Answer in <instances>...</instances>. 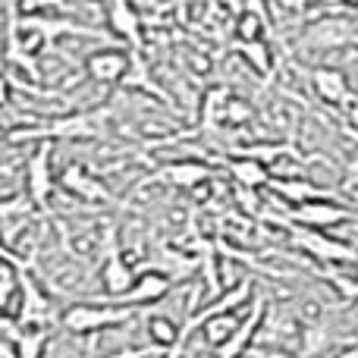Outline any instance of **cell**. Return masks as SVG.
<instances>
[{
	"instance_id": "obj_21",
	"label": "cell",
	"mask_w": 358,
	"mask_h": 358,
	"mask_svg": "<svg viewBox=\"0 0 358 358\" xmlns=\"http://www.w3.org/2000/svg\"><path fill=\"white\" fill-rule=\"evenodd\" d=\"M239 54L248 66L258 76H271L273 73V50L267 41H255V44H239Z\"/></svg>"
},
{
	"instance_id": "obj_17",
	"label": "cell",
	"mask_w": 358,
	"mask_h": 358,
	"mask_svg": "<svg viewBox=\"0 0 358 358\" xmlns=\"http://www.w3.org/2000/svg\"><path fill=\"white\" fill-rule=\"evenodd\" d=\"M210 176H214V170H210L208 164L176 161V164H167V167L157 170L155 179H161V182H167V185H176V189H198V185L208 182Z\"/></svg>"
},
{
	"instance_id": "obj_11",
	"label": "cell",
	"mask_w": 358,
	"mask_h": 358,
	"mask_svg": "<svg viewBox=\"0 0 358 358\" xmlns=\"http://www.w3.org/2000/svg\"><path fill=\"white\" fill-rule=\"evenodd\" d=\"M60 189L69 192L73 198L79 201H88V204H107L113 201V195L104 189L98 176H92L82 164H66V170L60 173Z\"/></svg>"
},
{
	"instance_id": "obj_5",
	"label": "cell",
	"mask_w": 358,
	"mask_h": 358,
	"mask_svg": "<svg viewBox=\"0 0 358 358\" xmlns=\"http://www.w3.org/2000/svg\"><path fill=\"white\" fill-rule=\"evenodd\" d=\"M104 22L110 29V35H117L132 54H142L145 50V19L142 10L126 0H113V3H104Z\"/></svg>"
},
{
	"instance_id": "obj_12",
	"label": "cell",
	"mask_w": 358,
	"mask_h": 358,
	"mask_svg": "<svg viewBox=\"0 0 358 358\" xmlns=\"http://www.w3.org/2000/svg\"><path fill=\"white\" fill-rule=\"evenodd\" d=\"M170 289H173V280H170L167 273L145 267V271L138 273V280H136V286H132V292L123 299V302H117V305H129V308L157 305V302H164V299L170 296Z\"/></svg>"
},
{
	"instance_id": "obj_20",
	"label": "cell",
	"mask_w": 358,
	"mask_h": 358,
	"mask_svg": "<svg viewBox=\"0 0 358 358\" xmlns=\"http://www.w3.org/2000/svg\"><path fill=\"white\" fill-rule=\"evenodd\" d=\"M16 355L19 358H44L50 343V330H38V327H22L16 334Z\"/></svg>"
},
{
	"instance_id": "obj_7",
	"label": "cell",
	"mask_w": 358,
	"mask_h": 358,
	"mask_svg": "<svg viewBox=\"0 0 358 358\" xmlns=\"http://www.w3.org/2000/svg\"><path fill=\"white\" fill-rule=\"evenodd\" d=\"M19 292H22V305H19V315L16 321L22 327H38V330H48L50 321H54V305H50L48 292L35 283L25 267H19Z\"/></svg>"
},
{
	"instance_id": "obj_6",
	"label": "cell",
	"mask_w": 358,
	"mask_h": 358,
	"mask_svg": "<svg viewBox=\"0 0 358 358\" xmlns=\"http://www.w3.org/2000/svg\"><path fill=\"white\" fill-rule=\"evenodd\" d=\"M54 155H50L48 145H38L35 151L25 161V192H29V201L38 210H48V201L54 195Z\"/></svg>"
},
{
	"instance_id": "obj_4",
	"label": "cell",
	"mask_w": 358,
	"mask_h": 358,
	"mask_svg": "<svg viewBox=\"0 0 358 358\" xmlns=\"http://www.w3.org/2000/svg\"><path fill=\"white\" fill-rule=\"evenodd\" d=\"M286 220H292L296 227L317 229L327 233L334 227H343L349 220H358V210H352L343 201H315V204H299V208H286Z\"/></svg>"
},
{
	"instance_id": "obj_24",
	"label": "cell",
	"mask_w": 358,
	"mask_h": 358,
	"mask_svg": "<svg viewBox=\"0 0 358 358\" xmlns=\"http://www.w3.org/2000/svg\"><path fill=\"white\" fill-rule=\"evenodd\" d=\"M346 185L358 189V157H352V161L346 164Z\"/></svg>"
},
{
	"instance_id": "obj_16",
	"label": "cell",
	"mask_w": 358,
	"mask_h": 358,
	"mask_svg": "<svg viewBox=\"0 0 358 358\" xmlns=\"http://www.w3.org/2000/svg\"><path fill=\"white\" fill-rule=\"evenodd\" d=\"M227 170L233 176L236 189H248V192H258V189H267L273 182V170L261 161H252V157H227Z\"/></svg>"
},
{
	"instance_id": "obj_8",
	"label": "cell",
	"mask_w": 358,
	"mask_h": 358,
	"mask_svg": "<svg viewBox=\"0 0 358 358\" xmlns=\"http://www.w3.org/2000/svg\"><path fill=\"white\" fill-rule=\"evenodd\" d=\"M132 57L136 54L129 48H117V44L98 48L85 57V73L101 85H117V82H126V76H129Z\"/></svg>"
},
{
	"instance_id": "obj_14",
	"label": "cell",
	"mask_w": 358,
	"mask_h": 358,
	"mask_svg": "<svg viewBox=\"0 0 358 358\" xmlns=\"http://www.w3.org/2000/svg\"><path fill=\"white\" fill-rule=\"evenodd\" d=\"M264 315H267V302H264V296H255L248 317L242 321V327L236 330L233 340H229L223 349H217V358H242L245 352H252V340L258 336V330L264 327Z\"/></svg>"
},
{
	"instance_id": "obj_10",
	"label": "cell",
	"mask_w": 358,
	"mask_h": 358,
	"mask_svg": "<svg viewBox=\"0 0 358 358\" xmlns=\"http://www.w3.org/2000/svg\"><path fill=\"white\" fill-rule=\"evenodd\" d=\"M358 38L355 25L349 19H340V16H324L317 22H311L305 29V44L315 50H336V48H346Z\"/></svg>"
},
{
	"instance_id": "obj_13",
	"label": "cell",
	"mask_w": 358,
	"mask_h": 358,
	"mask_svg": "<svg viewBox=\"0 0 358 358\" xmlns=\"http://www.w3.org/2000/svg\"><path fill=\"white\" fill-rule=\"evenodd\" d=\"M308 82L315 88V94L330 107H346L352 98V88H349L346 76L340 69H330V66H315L308 73Z\"/></svg>"
},
{
	"instance_id": "obj_9",
	"label": "cell",
	"mask_w": 358,
	"mask_h": 358,
	"mask_svg": "<svg viewBox=\"0 0 358 358\" xmlns=\"http://www.w3.org/2000/svg\"><path fill=\"white\" fill-rule=\"evenodd\" d=\"M136 280H138V273L132 271V264L117 252V248H110V252H107L104 267H101V289H104V302H110V305L123 302V299L132 292Z\"/></svg>"
},
{
	"instance_id": "obj_3",
	"label": "cell",
	"mask_w": 358,
	"mask_h": 358,
	"mask_svg": "<svg viewBox=\"0 0 358 358\" xmlns=\"http://www.w3.org/2000/svg\"><path fill=\"white\" fill-rule=\"evenodd\" d=\"M283 223H286V229H289L292 242H296L305 255L321 261V264H330V267L334 264H358V248L349 245V242L334 239V236H327V233H317V229L296 227L292 220H283Z\"/></svg>"
},
{
	"instance_id": "obj_2",
	"label": "cell",
	"mask_w": 358,
	"mask_h": 358,
	"mask_svg": "<svg viewBox=\"0 0 358 358\" xmlns=\"http://www.w3.org/2000/svg\"><path fill=\"white\" fill-rule=\"evenodd\" d=\"M104 113H69L50 120L41 129H6V145L16 142H48V138H94L101 136Z\"/></svg>"
},
{
	"instance_id": "obj_22",
	"label": "cell",
	"mask_w": 358,
	"mask_h": 358,
	"mask_svg": "<svg viewBox=\"0 0 358 358\" xmlns=\"http://www.w3.org/2000/svg\"><path fill=\"white\" fill-rule=\"evenodd\" d=\"M229 92L227 88H210L204 94V104H201V120L204 123H217V120H227V107H229Z\"/></svg>"
},
{
	"instance_id": "obj_23",
	"label": "cell",
	"mask_w": 358,
	"mask_h": 358,
	"mask_svg": "<svg viewBox=\"0 0 358 358\" xmlns=\"http://www.w3.org/2000/svg\"><path fill=\"white\" fill-rule=\"evenodd\" d=\"M248 117H252V110H248V107L242 104L239 98H233V101H229V107H227V123H229V126H239V123H245Z\"/></svg>"
},
{
	"instance_id": "obj_1",
	"label": "cell",
	"mask_w": 358,
	"mask_h": 358,
	"mask_svg": "<svg viewBox=\"0 0 358 358\" xmlns=\"http://www.w3.org/2000/svg\"><path fill=\"white\" fill-rule=\"evenodd\" d=\"M132 315H136V308H129V305L76 302L60 311V327L69 330L73 336H92V334H101V330L123 327V324L132 321Z\"/></svg>"
},
{
	"instance_id": "obj_18",
	"label": "cell",
	"mask_w": 358,
	"mask_h": 358,
	"mask_svg": "<svg viewBox=\"0 0 358 358\" xmlns=\"http://www.w3.org/2000/svg\"><path fill=\"white\" fill-rule=\"evenodd\" d=\"M236 38L239 44H255V41H264V31H267V6L261 3H248L239 10L233 22Z\"/></svg>"
},
{
	"instance_id": "obj_15",
	"label": "cell",
	"mask_w": 358,
	"mask_h": 358,
	"mask_svg": "<svg viewBox=\"0 0 358 358\" xmlns=\"http://www.w3.org/2000/svg\"><path fill=\"white\" fill-rule=\"evenodd\" d=\"M192 327H201V336H204L208 346L223 349L236 336V330L242 327V321L236 315H195L192 317V324L185 327V334H189ZM185 334H182V340H185Z\"/></svg>"
},
{
	"instance_id": "obj_19",
	"label": "cell",
	"mask_w": 358,
	"mask_h": 358,
	"mask_svg": "<svg viewBox=\"0 0 358 358\" xmlns=\"http://www.w3.org/2000/svg\"><path fill=\"white\" fill-rule=\"evenodd\" d=\"M145 334H148V340L155 343V346L170 349V346H179V343H182L185 330L179 327L170 315H148L145 317Z\"/></svg>"
}]
</instances>
